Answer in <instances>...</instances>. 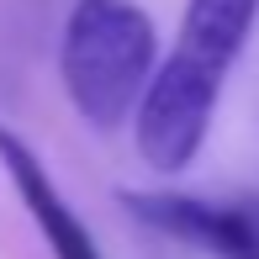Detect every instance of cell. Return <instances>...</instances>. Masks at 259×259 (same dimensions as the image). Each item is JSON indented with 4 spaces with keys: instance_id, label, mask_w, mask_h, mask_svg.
<instances>
[{
    "instance_id": "obj_1",
    "label": "cell",
    "mask_w": 259,
    "mask_h": 259,
    "mask_svg": "<svg viewBox=\"0 0 259 259\" xmlns=\"http://www.w3.org/2000/svg\"><path fill=\"white\" fill-rule=\"evenodd\" d=\"M254 21H259V0H185L180 42L154 69L133 111V138L148 169L180 175L185 164H196L211 133L222 79H228L233 58L243 53Z\"/></svg>"
},
{
    "instance_id": "obj_2",
    "label": "cell",
    "mask_w": 259,
    "mask_h": 259,
    "mask_svg": "<svg viewBox=\"0 0 259 259\" xmlns=\"http://www.w3.org/2000/svg\"><path fill=\"white\" fill-rule=\"evenodd\" d=\"M159 69V32L138 0H74L58 42L64 96L96 133H116L138 111Z\"/></svg>"
},
{
    "instance_id": "obj_3",
    "label": "cell",
    "mask_w": 259,
    "mask_h": 259,
    "mask_svg": "<svg viewBox=\"0 0 259 259\" xmlns=\"http://www.w3.org/2000/svg\"><path fill=\"white\" fill-rule=\"evenodd\" d=\"M122 206L143 217L154 233L180 238L211 259H259V217L249 206L180 196V191H127Z\"/></svg>"
},
{
    "instance_id": "obj_4",
    "label": "cell",
    "mask_w": 259,
    "mask_h": 259,
    "mask_svg": "<svg viewBox=\"0 0 259 259\" xmlns=\"http://www.w3.org/2000/svg\"><path fill=\"white\" fill-rule=\"evenodd\" d=\"M0 169L16 185L21 206L32 211V222H37V233H42V243H48L53 259H106L101 243L90 238V228L79 222V211L64 201V191H58V180L48 175V164L32 154L6 122H0Z\"/></svg>"
}]
</instances>
